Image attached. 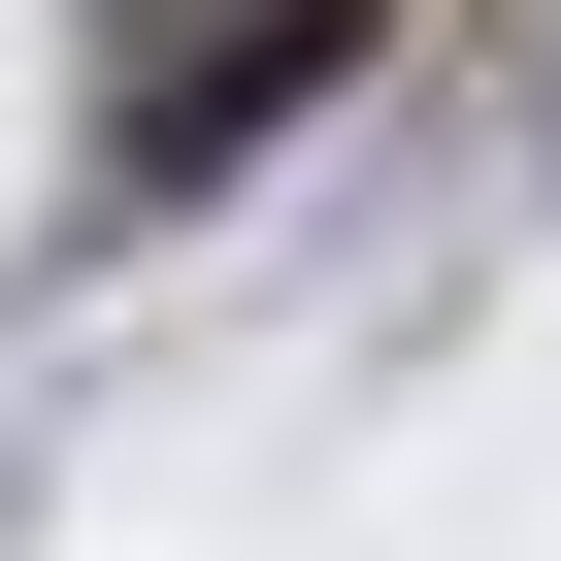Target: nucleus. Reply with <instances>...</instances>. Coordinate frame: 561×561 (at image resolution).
I'll list each match as a JSON object with an SVG mask.
<instances>
[{"label": "nucleus", "instance_id": "nucleus-1", "mask_svg": "<svg viewBox=\"0 0 561 561\" xmlns=\"http://www.w3.org/2000/svg\"><path fill=\"white\" fill-rule=\"evenodd\" d=\"M364 67V0H165V34H133V100H100V198H198L231 133H298Z\"/></svg>", "mask_w": 561, "mask_h": 561}]
</instances>
